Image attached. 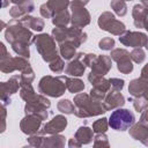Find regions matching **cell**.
<instances>
[{"label": "cell", "mask_w": 148, "mask_h": 148, "mask_svg": "<svg viewBox=\"0 0 148 148\" xmlns=\"http://www.w3.org/2000/svg\"><path fill=\"white\" fill-rule=\"evenodd\" d=\"M6 40L12 45L14 52L21 57L29 59L30 50L29 46L34 42V34L27 28L21 20L13 18L8 23V27L5 31Z\"/></svg>", "instance_id": "1"}, {"label": "cell", "mask_w": 148, "mask_h": 148, "mask_svg": "<svg viewBox=\"0 0 148 148\" xmlns=\"http://www.w3.org/2000/svg\"><path fill=\"white\" fill-rule=\"evenodd\" d=\"M73 102L76 108L74 111V114L79 118L95 117L106 112L103 105V102L92 99L90 95L86 92H79L77 95H75Z\"/></svg>", "instance_id": "2"}, {"label": "cell", "mask_w": 148, "mask_h": 148, "mask_svg": "<svg viewBox=\"0 0 148 148\" xmlns=\"http://www.w3.org/2000/svg\"><path fill=\"white\" fill-rule=\"evenodd\" d=\"M52 37L58 42L59 44L62 42H71L73 43L76 47H80L81 44H83L87 40V34L82 31L81 28L77 27H56L52 30Z\"/></svg>", "instance_id": "3"}, {"label": "cell", "mask_w": 148, "mask_h": 148, "mask_svg": "<svg viewBox=\"0 0 148 148\" xmlns=\"http://www.w3.org/2000/svg\"><path fill=\"white\" fill-rule=\"evenodd\" d=\"M38 51V53L42 56V59L46 62H51L54 59L59 57L57 45H56V39L47 35V34H39L34 37L32 42Z\"/></svg>", "instance_id": "4"}, {"label": "cell", "mask_w": 148, "mask_h": 148, "mask_svg": "<svg viewBox=\"0 0 148 148\" xmlns=\"http://www.w3.org/2000/svg\"><path fill=\"white\" fill-rule=\"evenodd\" d=\"M65 76H52L46 75L39 80L38 90L40 94L50 97H60L66 90Z\"/></svg>", "instance_id": "5"}, {"label": "cell", "mask_w": 148, "mask_h": 148, "mask_svg": "<svg viewBox=\"0 0 148 148\" xmlns=\"http://www.w3.org/2000/svg\"><path fill=\"white\" fill-rule=\"evenodd\" d=\"M1 47V57H0V69L2 73H12L14 71H24L25 68H28L30 66L29 61L27 58L17 56V57H12L5 45L1 43L0 44Z\"/></svg>", "instance_id": "6"}, {"label": "cell", "mask_w": 148, "mask_h": 148, "mask_svg": "<svg viewBox=\"0 0 148 148\" xmlns=\"http://www.w3.org/2000/svg\"><path fill=\"white\" fill-rule=\"evenodd\" d=\"M135 123V116L128 109H116L110 118H109V126L114 131H126Z\"/></svg>", "instance_id": "7"}, {"label": "cell", "mask_w": 148, "mask_h": 148, "mask_svg": "<svg viewBox=\"0 0 148 148\" xmlns=\"http://www.w3.org/2000/svg\"><path fill=\"white\" fill-rule=\"evenodd\" d=\"M51 106V102L45 97V95L40 94V95H35L32 98H30L25 106H24V112L25 114H36L38 117H40L43 120L47 119L49 117V112L46 111L47 109H50Z\"/></svg>", "instance_id": "8"}, {"label": "cell", "mask_w": 148, "mask_h": 148, "mask_svg": "<svg viewBox=\"0 0 148 148\" xmlns=\"http://www.w3.org/2000/svg\"><path fill=\"white\" fill-rule=\"evenodd\" d=\"M98 27L114 36H120L126 31V27L121 21H118L111 12H104L97 20Z\"/></svg>", "instance_id": "9"}, {"label": "cell", "mask_w": 148, "mask_h": 148, "mask_svg": "<svg viewBox=\"0 0 148 148\" xmlns=\"http://www.w3.org/2000/svg\"><path fill=\"white\" fill-rule=\"evenodd\" d=\"M86 5L81 0H73L69 5L72 9L71 23L74 27L83 28L90 23V14L84 7Z\"/></svg>", "instance_id": "10"}, {"label": "cell", "mask_w": 148, "mask_h": 148, "mask_svg": "<svg viewBox=\"0 0 148 148\" xmlns=\"http://www.w3.org/2000/svg\"><path fill=\"white\" fill-rule=\"evenodd\" d=\"M112 67V61H111V57L109 56H97L95 62L91 66V72L88 75V81L90 83L95 82L97 79L105 76L109 71Z\"/></svg>", "instance_id": "11"}, {"label": "cell", "mask_w": 148, "mask_h": 148, "mask_svg": "<svg viewBox=\"0 0 148 148\" xmlns=\"http://www.w3.org/2000/svg\"><path fill=\"white\" fill-rule=\"evenodd\" d=\"M111 59L117 62V68L123 74H130L133 71L131 54L125 49H113L110 54Z\"/></svg>", "instance_id": "12"}, {"label": "cell", "mask_w": 148, "mask_h": 148, "mask_svg": "<svg viewBox=\"0 0 148 148\" xmlns=\"http://www.w3.org/2000/svg\"><path fill=\"white\" fill-rule=\"evenodd\" d=\"M119 42L130 47H143L148 42V37L146 34L140 31H128L126 30L123 35L119 36Z\"/></svg>", "instance_id": "13"}, {"label": "cell", "mask_w": 148, "mask_h": 148, "mask_svg": "<svg viewBox=\"0 0 148 148\" xmlns=\"http://www.w3.org/2000/svg\"><path fill=\"white\" fill-rule=\"evenodd\" d=\"M67 127V119L65 116L62 114H58L54 116L49 123H46L45 125H43V127L39 130L38 134H59L60 132H62L65 128Z\"/></svg>", "instance_id": "14"}, {"label": "cell", "mask_w": 148, "mask_h": 148, "mask_svg": "<svg viewBox=\"0 0 148 148\" xmlns=\"http://www.w3.org/2000/svg\"><path fill=\"white\" fill-rule=\"evenodd\" d=\"M42 121L43 119L40 117L29 113V114H25V117L21 120L20 128L24 134H28V135L38 134L42 127Z\"/></svg>", "instance_id": "15"}, {"label": "cell", "mask_w": 148, "mask_h": 148, "mask_svg": "<svg viewBox=\"0 0 148 148\" xmlns=\"http://www.w3.org/2000/svg\"><path fill=\"white\" fill-rule=\"evenodd\" d=\"M20 87H21V84H20V76L18 75H13L9 77L8 81L1 83V86H0L1 101H2L3 105H7L8 103L10 104V95L15 94Z\"/></svg>", "instance_id": "16"}, {"label": "cell", "mask_w": 148, "mask_h": 148, "mask_svg": "<svg viewBox=\"0 0 148 148\" xmlns=\"http://www.w3.org/2000/svg\"><path fill=\"white\" fill-rule=\"evenodd\" d=\"M92 84V88L89 92L90 97L95 101H99V102H103L108 91L110 90L111 88V83L109 80H106L104 76L103 77H99L97 79L95 82L91 83Z\"/></svg>", "instance_id": "17"}, {"label": "cell", "mask_w": 148, "mask_h": 148, "mask_svg": "<svg viewBox=\"0 0 148 148\" xmlns=\"http://www.w3.org/2000/svg\"><path fill=\"white\" fill-rule=\"evenodd\" d=\"M83 52H79L76 53V56L67 64V66L65 67V74H67L68 76H75L79 77L81 75H83L84 71H86V65L83 64Z\"/></svg>", "instance_id": "18"}, {"label": "cell", "mask_w": 148, "mask_h": 148, "mask_svg": "<svg viewBox=\"0 0 148 148\" xmlns=\"http://www.w3.org/2000/svg\"><path fill=\"white\" fill-rule=\"evenodd\" d=\"M124 104H125V97L119 90H114V89H112L111 91L109 90L103 101V105L106 111L121 108Z\"/></svg>", "instance_id": "19"}, {"label": "cell", "mask_w": 148, "mask_h": 148, "mask_svg": "<svg viewBox=\"0 0 148 148\" xmlns=\"http://www.w3.org/2000/svg\"><path fill=\"white\" fill-rule=\"evenodd\" d=\"M130 135L140 142H142L145 146H148V125L142 124L141 121L134 123L130 127Z\"/></svg>", "instance_id": "20"}, {"label": "cell", "mask_w": 148, "mask_h": 148, "mask_svg": "<svg viewBox=\"0 0 148 148\" xmlns=\"http://www.w3.org/2000/svg\"><path fill=\"white\" fill-rule=\"evenodd\" d=\"M132 16L134 25L139 29L145 27V22L148 17V6H145L142 3H138L132 9Z\"/></svg>", "instance_id": "21"}, {"label": "cell", "mask_w": 148, "mask_h": 148, "mask_svg": "<svg viewBox=\"0 0 148 148\" xmlns=\"http://www.w3.org/2000/svg\"><path fill=\"white\" fill-rule=\"evenodd\" d=\"M35 9V5L31 0H27L25 2L21 3V5H15L9 9V15L13 18H22L23 16L30 14L31 12H34Z\"/></svg>", "instance_id": "22"}, {"label": "cell", "mask_w": 148, "mask_h": 148, "mask_svg": "<svg viewBox=\"0 0 148 148\" xmlns=\"http://www.w3.org/2000/svg\"><path fill=\"white\" fill-rule=\"evenodd\" d=\"M148 86V80L147 79H143V77H138V79H134L130 82V86H128V92L132 97H140L142 96L145 89L147 88Z\"/></svg>", "instance_id": "23"}, {"label": "cell", "mask_w": 148, "mask_h": 148, "mask_svg": "<svg viewBox=\"0 0 148 148\" xmlns=\"http://www.w3.org/2000/svg\"><path fill=\"white\" fill-rule=\"evenodd\" d=\"M94 131L92 128H89L87 126H80L77 131L74 134V138L77 139L82 145H88L94 139Z\"/></svg>", "instance_id": "24"}, {"label": "cell", "mask_w": 148, "mask_h": 148, "mask_svg": "<svg viewBox=\"0 0 148 148\" xmlns=\"http://www.w3.org/2000/svg\"><path fill=\"white\" fill-rule=\"evenodd\" d=\"M65 82H66V88L69 92L72 94H77L81 92L84 89V83L82 80L75 77V76H65Z\"/></svg>", "instance_id": "25"}, {"label": "cell", "mask_w": 148, "mask_h": 148, "mask_svg": "<svg viewBox=\"0 0 148 148\" xmlns=\"http://www.w3.org/2000/svg\"><path fill=\"white\" fill-rule=\"evenodd\" d=\"M76 46L71 42H62L59 44V53L65 60H72L76 56Z\"/></svg>", "instance_id": "26"}, {"label": "cell", "mask_w": 148, "mask_h": 148, "mask_svg": "<svg viewBox=\"0 0 148 148\" xmlns=\"http://www.w3.org/2000/svg\"><path fill=\"white\" fill-rule=\"evenodd\" d=\"M21 22L29 29L31 30H35V31H42L43 28H44V21L42 18H38V17H34V16H30L29 14L23 16L22 18H20Z\"/></svg>", "instance_id": "27"}, {"label": "cell", "mask_w": 148, "mask_h": 148, "mask_svg": "<svg viewBox=\"0 0 148 148\" xmlns=\"http://www.w3.org/2000/svg\"><path fill=\"white\" fill-rule=\"evenodd\" d=\"M65 146V136L60 135V134H51L50 136L45 138L43 136V142H42V147H64Z\"/></svg>", "instance_id": "28"}, {"label": "cell", "mask_w": 148, "mask_h": 148, "mask_svg": "<svg viewBox=\"0 0 148 148\" xmlns=\"http://www.w3.org/2000/svg\"><path fill=\"white\" fill-rule=\"evenodd\" d=\"M71 14L66 9V10H62L60 13H57L52 16V23L56 25V27H60V28H65L67 27L69 23H71Z\"/></svg>", "instance_id": "29"}, {"label": "cell", "mask_w": 148, "mask_h": 148, "mask_svg": "<svg viewBox=\"0 0 148 148\" xmlns=\"http://www.w3.org/2000/svg\"><path fill=\"white\" fill-rule=\"evenodd\" d=\"M46 5L50 8V10L52 13V16H53L57 13L66 10L67 7L71 5V2H69V0H47Z\"/></svg>", "instance_id": "30"}, {"label": "cell", "mask_w": 148, "mask_h": 148, "mask_svg": "<svg viewBox=\"0 0 148 148\" xmlns=\"http://www.w3.org/2000/svg\"><path fill=\"white\" fill-rule=\"evenodd\" d=\"M58 110L65 114H73L75 111V104L69 99H60L57 104Z\"/></svg>", "instance_id": "31"}, {"label": "cell", "mask_w": 148, "mask_h": 148, "mask_svg": "<svg viewBox=\"0 0 148 148\" xmlns=\"http://www.w3.org/2000/svg\"><path fill=\"white\" fill-rule=\"evenodd\" d=\"M110 6H111V8L113 9V12H114L118 16H120V17L125 16L126 13H127L126 1H124V0H111Z\"/></svg>", "instance_id": "32"}, {"label": "cell", "mask_w": 148, "mask_h": 148, "mask_svg": "<svg viewBox=\"0 0 148 148\" xmlns=\"http://www.w3.org/2000/svg\"><path fill=\"white\" fill-rule=\"evenodd\" d=\"M34 79H35V73H34L31 66H29L28 68H25L24 71L21 72V75H20V84H21V87L31 84Z\"/></svg>", "instance_id": "33"}, {"label": "cell", "mask_w": 148, "mask_h": 148, "mask_svg": "<svg viewBox=\"0 0 148 148\" xmlns=\"http://www.w3.org/2000/svg\"><path fill=\"white\" fill-rule=\"evenodd\" d=\"M108 127H109V120L104 117L101 119H97L92 124V131L95 133H105L108 131Z\"/></svg>", "instance_id": "34"}, {"label": "cell", "mask_w": 148, "mask_h": 148, "mask_svg": "<svg viewBox=\"0 0 148 148\" xmlns=\"http://www.w3.org/2000/svg\"><path fill=\"white\" fill-rule=\"evenodd\" d=\"M130 54H131V59L136 64H142L146 59V53L142 47H134Z\"/></svg>", "instance_id": "35"}, {"label": "cell", "mask_w": 148, "mask_h": 148, "mask_svg": "<svg viewBox=\"0 0 148 148\" xmlns=\"http://www.w3.org/2000/svg\"><path fill=\"white\" fill-rule=\"evenodd\" d=\"M64 60H65V59H64L61 56H59L57 59H54L53 61L50 62V65H49L50 69H51L53 73H61V72L65 69V61H64Z\"/></svg>", "instance_id": "36"}, {"label": "cell", "mask_w": 148, "mask_h": 148, "mask_svg": "<svg viewBox=\"0 0 148 148\" xmlns=\"http://www.w3.org/2000/svg\"><path fill=\"white\" fill-rule=\"evenodd\" d=\"M36 95L34 88L31 84H28V86H22L21 87V90H20V96L22 99H24L25 102H28L30 98H32L34 96Z\"/></svg>", "instance_id": "37"}, {"label": "cell", "mask_w": 148, "mask_h": 148, "mask_svg": "<svg viewBox=\"0 0 148 148\" xmlns=\"http://www.w3.org/2000/svg\"><path fill=\"white\" fill-rule=\"evenodd\" d=\"M133 106L138 112H142L143 110H146L148 108V101L142 96L134 97L133 98Z\"/></svg>", "instance_id": "38"}, {"label": "cell", "mask_w": 148, "mask_h": 148, "mask_svg": "<svg viewBox=\"0 0 148 148\" xmlns=\"http://www.w3.org/2000/svg\"><path fill=\"white\" fill-rule=\"evenodd\" d=\"M94 146L95 147H109V139L105 135V133H97L96 136H94Z\"/></svg>", "instance_id": "39"}, {"label": "cell", "mask_w": 148, "mask_h": 148, "mask_svg": "<svg viewBox=\"0 0 148 148\" xmlns=\"http://www.w3.org/2000/svg\"><path fill=\"white\" fill-rule=\"evenodd\" d=\"M114 46V39L112 37H104L98 42V47L104 51H111Z\"/></svg>", "instance_id": "40"}, {"label": "cell", "mask_w": 148, "mask_h": 148, "mask_svg": "<svg viewBox=\"0 0 148 148\" xmlns=\"http://www.w3.org/2000/svg\"><path fill=\"white\" fill-rule=\"evenodd\" d=\"M110 83H111V88L114 89V90H119L121 91V89L124 88V83L125 81L123 79H118V77H111L109 79Z\"/></svg>", "instance_id": "41"}, {"label": "cell", "mask_w": 148, "mask_h": 148, "mask_svg": "<svg viewBox=\"0 0 148 148\" xmlns=\"http://www.w3.org/2000/svg\"><path fill=\"white\" fill-rule=\"evenodd\" d=\"M96 58H97V54H95V53H87V54L83 56V59L82 60H83V64L87 67H90L91 68V66L95 62Z\"/></svg>", "instance_id": "42"}, {"label": "cell", "mask_w": 148, "mask_h": 148, "mask_svg": "<svg viewBox=\"0 0 148 148\" xmlns=\"http://www.w3.org/2000/svg\"><path fill=\"white\" fill-rule=\"evenodd\" d=\"M39 13L44 18H52V13H51V10H50V8L47 7L46 3H43L39 7Z\"/></svg>", "instance_id": "43"}, {"label": "cell", "mask_w": 148, "mask_h": 148, "mask_svg": "<svg viewBox=\"0 0 148 148\" xmlns=\"http://www.w3.org/2000/svg\"><path fill=\"white\" fill-rule=\"evenodd\" d=\"M82 146V143L77 140V139H75V138H72V139H69V141H68V147H71V148H79V147H81Z\"/></svg>", "instance_id": "44"}, {"label": "cell", "mask_w": 148, "mask_h": 148, "mask_svg": "<svg viewBox=\"0 0 148 148\" xmlns=\"http://www.w3.org/2000/svg\"><path fill=\"white\" fill-rule=\"evenodd\" d=\"M139 121H141L142 124L148 125V108H147L146 110H143V111H142V114H141V117H140V120H139Z\"/></svg>", "instance_id": "45"}, {"label": "cell", "mask_w": 148, "mask_h": 148, "mask_svg": "<svg viewBox=\"0 0 148 148\" xmlns=\"http://www.w3.org/2000/svg\"><path fill=\"white\" fill-rule=\"evenodd\" d=\"M141 77L148 80V64H146L141 69Z\"/></svg>", "instance_id": "46"}, {"label": "cell", "mask_w": 148, "mask_h": 148, "mask_svg": "<svg viewBox=\"0 0 148 148\" xmlns=\"http://www.w3.org/2000/svg\"><path fill=\"white\" fill-rule=\"evenodd\" d=\"M8 1H10V2H13V3H15V5H21V3L25 2L27 0H8Z\"/></svg>", "instance_id": "47"}, {"label": "cell", "mask_w": 148, "mask_h": 148, "mask_svg": "<svg viewBox=\"0 0 148 148\" xmlns=\"http://www.w3.org/2000/svg\"><path fill=\"white\" fill-rule=\"evenodd\" d=\"M142 97H145V98L148 101V86H147V88L145 89V91H143V94H142Z\"/></svg>", "instance_id": "48"}, {"label": "cell", "mask_w": 148, "mask_h": 148, "mask_svg": "<svg viewBox=\"0 0 148 148\" xmlns=\"http://www.w3.org/2000/svg\"><path fill=\"white\" fill-rule=\"evenodd\" d=\"M147 31H148V17H147V20H146V22H145V27H143Z\"/></svg>", "instance_id": "49"}, {"label": "cell", "mask_w": 148, "mask_h": 148, "mask_svg": "<svg viewBox=\"0 0 148 148\" xmlns=\"http://www.w3.org/2000/svg\"><path fill=\"white\" fill-rule=\"evenodd\" d=\"M81 1H82V2H83V3H84V5H87V3H88V2H89V0H81Z\"/></svg>", "instance_id": "50"}, {"label": "cell", "mask_w": 148, "mask_h": 148, "mask_svg": "<svg viewBox=\"0 0 148 148\" xmlns=\"http://www.w3.org/2000/svg\"><path fill=\"white\" fill-rule=\"evenodd\" d=\"M145 47H146V49L148 50V42H147V44H146V46H145Z\"/></svg>", "instance_id": "51"}, {"label": "cell", "mask_w": 148, "mask_h": 148, "mask_svg": "<svg viewBox=\"0 0 148 148\" xmlns=\"http://www.w3.org/2000/svg\"><path fill=\"white\" fill-rule=\"evenodd\" d=\"M124 1H132V0H124Z\"/></svg>", "instance_id": "52"}]
</instances>
